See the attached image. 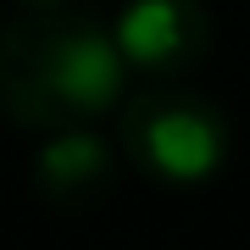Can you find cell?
I'll use <instances>...</instances> for the list:
<instances>
[{
	"mask_svg": "<svg viewBox=\"0 0 250 250\" xmlns=\"http://www.w3.org/2000/svg\"><path fill=\"white\" fill-rule=\"evenodd\" d=\"M128 56L117 28L83 11H22L0 28V111L17 128H83L128 100Z\"/></svg>",
	"mask_w": 250,
	"mask_h": 250,
	"instance_id": "cell-1",
	"label": "cell"
},
{
	"mask_svg": "<svg viewBox=\"0 0 250 250\" xmlns=\"http://www.w3.org/2000/svg\"><path fill=\"white\" fill-rule=\"evenodd\" d=\"M123 156L156 184H206L228 161V117L178 78H145L117 111Z\"/></svg>",
	"mask_w": 250,
	"mask_h": 250,
	"instance_id": "cell-2",
	"label": "cell"
},
{
	"mask_svg": "<svg viewBox=\"0 0 250 250\" xmlns=\"http://www.w3.org/2000/svg\"><path fill=\"white\" fill-rule=\"evenodd\" d=\"M111 28L139 78H184L211 45V17L200 0H128Z\"/></svg>",
	"mask_w": 250,
	"mask_h": 250,
	"instance_id": "cell-3",
	"label": "cell"
},
{
	"mask_svg": "<svg viewBox=\"0 0 250 250\" xmlns=\"http://www.w3.org/2000/svg\"><path fill=\"white\" fill-rule=\"evenodd\" d=\"M111 178H117V156H111V145L100 139L89 123L45 134V145H39V156H34V189L50 206H62V211L95 206L111 189Z\"/></svg>",
	"mask_w": 250,
	"mask_h": 250,
	"instance_id": "cell-4",
	"label": "cell"
},
{
	"mask_svg": "<svg viewBox=\"0 0 250 250\" xmlns=\"http://www.w3.org/2000/svg\"><path fill=\"white\" fill-rule=\"evenodd\" d=\"M22 11H62V6H72V0H17Z\"/></svg>",
	"mask_w": 250,
	"mask_h": 250,
	"instance_id": "cell-5",
	"label": "cell"
}]
</instances>
